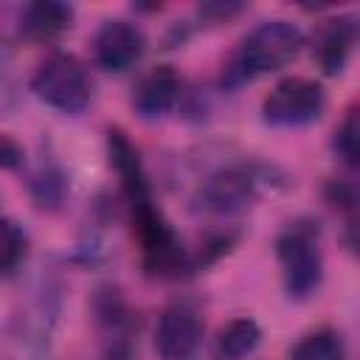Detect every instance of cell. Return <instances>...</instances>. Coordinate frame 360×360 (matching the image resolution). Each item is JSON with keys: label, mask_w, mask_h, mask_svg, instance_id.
I'll list each match as a JSON object with an SVG mask.
<instances>
[{"label": "cell", "mask_w": 360, "mask_h": 360, "mask_svg": "<svg viewBox=\"0 0 360 360\" xmlns=\"http://www.w3.org/2000/svg\"><path fill=\"white\" fill-rule=\"evenodd\" d=\"M301 48H304V34L298 25L287 20H267V22H259L242 39L228 70L239 82L262 76V73H273L284 68L287 62H292Z\"/></svg>", "instance_id": "6da1fadb"}, {"label": "cell", "mask_w": 360, "mask_h": 360, "mask_svg": "<svg viewBox=\"0 0 360 360\" xmlns=\"http://www.w3.org/2000/svg\"><path fill=\"white\" fill-rule=\"evenodd\" d=\"M129 211H132L135 233H138V242H141L143 267L152 276L177 278L186 270H191L188 250L183 248L180 236L174 233V228L163 219V214L152 205V197L129 202Z\"/></svg>", "instance_id": "7a4b0ae2"}, {"label": "cell", "mask_w": 360, "mask_h": 360, "mask_svg": "<svg viewBox=\"0 0 360 360\" xmlns=\"http://www.w3.org/2000/svg\"><path fill=\"white\" fill-rule=\"evenodd\" d=\"M276 253L281 262L284 290L290 298H309L323 278V256H321V233L312 222H290L278 242Z\"/></svg>", "instance_id": "3957f363"}, {"label": "cell", "mask_w": 360, "mask_h": 360, "mask_svg": "<svg viewBox=\"0 0 360 360\" xmlns=\"http://www.w3.org/2000/svg\"><path fill=\"white\" fill-rule=\"evenodd\" d=\"M31 90L48 107L59 112H70V115L82 112L93 96V84H90L84 65L70 53L45 56L31 79Z\"/></svg>", "instance_id": "277c9868"}, {"label": "cell", "mask_w": 360, "mask_h": 360, "mask_svg": "<svg viewBox=\"0 0 360 360\" xmlns=\"http://www.w3.org/2000/svg\"><path fill=\"white\" fill-rule=\"evenodd\" d=\"M326 107L323 87L304 76L281 79L264 98L262 115L273 127H307L321 118Z\"/></svg>", "instance_id": "5b68a950"}, {"label": "cell", "mask_w": 360, "mask_h": 360, "mask_svg": "<svg viewBox=\"0 0 360 360\" xmlns=\"http://www.w3.org/2000/svg\"><path fill=\"white\" fill-rule=\"evenodd\" d=\"M205 323L191 301H174L163 309L155 329V349L163 360H191L200 349Z\"/></svg>", "instance_id": "8992f818"}, {"label": "cell", "mask_w": 360, "mask_h": 360, "mask_svg": "<svg viewBox=\"0 0 360 360\" xmlns=\"http://www.w3.org/2000/svg\"><path fill=\"white\" fill-rule=\"evenodd\" d=\"M143 51H146L143 31L127 20H107L93 39L96 62L112 73L129 70L143 56Z\"/></svg>", "instance_id": "52a82bcc"}, {"label": "cell", "mask_w": 360, "mask_h": 360, "mask_svg": "<svg viewBox=\"0 0 360 360\" xmlns=\"http://www.w3.org/2000/svg\"><path fill=\"white\" fill-rule=\"evenodd\" d=\"M202 208L214 214H236L256 197V177L248 169L228 166L214 172L202 186Z\"/></svg>", "instance_id": "ba28073f"}, {"label": "cell", "mask_w": 360, "mask_h": 360, "mask_svg": "<svg viewBox=\"0 0 360 360\" xmlns=\"http://www.w3.org/2000/svg\"><path fill=\"white\" fill-rule=\"evenodd\" d=\"M183 93V79L177 76L174 68L158 65L149 73L141 76L132 93V107L141 118H163L166 112L174 110Z\"/></svg>", "instance_id": "9c48e42d"}, {"label": "cell", "mask_w": 360, "mask_h": 360, "mask_svg": "<svg viewBox=\"0 0 360 360\" xmlns=\"http://www.w3.org/2000/svg\"><path fill=\"white\" fill-rule=\"evenodd\" d=\"M354 39H357V25L352 17L323 20V25L318 28V37H315V59H318L321 70L329 76H338L354 48Z\"/></svg>", "instance_id": "30bf717a"}, {"label": "cell", "mask_w": 360, "mask_h": 360, "mask_svg": "<svg viewBox=\"0 0 360 360\" xmlns=\"http://www.w3.org/2000/svg\"><path fill=\"white\" fill-rule=\"evenodd\" d=\"M107 146H110V163L121 180V188H124V197L127 202H138V200H146L149 197V186H146V174L141 169V160H138V152L135 146L127 141L124 132L112 129L110 138H107Z\"/></svg>", "instance_id": "8fae6325"}, {"label": "cell", "mask_w": 360, "mask_h": 360, "mask_svg": "<svg viewBox=\"0 0 360 360\" xmlns=\"http://www.w3.org/2000/svg\"><path fill=\"white\" fill-rule=\"evenodd\" d=\"M70 25H73V8L65 3H53V0H39V3L25 6L20 17V28L31 39H51L68 31Z\"/></svg>", "instance_id": "7c38bea8"}, {"label": "cell", "mask_w": 360, "mask_h": 360, "mask_svg": "<svg viewBox=\"0 0 360 360\" xmlns=\"http://www.w3.org/2000/svg\"><path fill=\"white\" fill-rule=\"evenodd\" d=\"M259 340H262V329L253 318H233L219 329L214 354L217 360H242L259 346Z\"/></svg>", "instance_id": "4fadbf2b"}, {"label": "cell", "mask_w": 360, "mask_h": 360, "mask_svg": "<svg viewBox=\"0 0 360 360\" xmlns=\"http://www.w3.org/2000/svg\"><path fill=\"white\" fill-rule=\"evenodd\" d=\"M290 360H346V349L338 332L318 329L295 343V349L290 352Z\"/></svg>", "instance_id": "5bb4252c"}, {"label": "cell", "mask_w": 360, "mask_h": 360, "mask_svg": "<svg viewBox=\"0 0 360 360\" xmlns=\"http://www.w3.org/2000/svg\"><path fill=\"white\" fill-rule=\"evenodd\" d=\"M25 253V233L14 219H0V276L14 270Z\"/></svg>", "instance_id": "9a60e30c"}, {"label": "cell", "mask_w": 360, "mask_h": 360, "mask_svg": "<svg viewBox=\"0 0 360 360\" xmlns=\"http://www.w3.org/2000/svg\"><path fill=\"white\" fill-rule=\"evenodd\" d=\"M335 149L343 158V163L357 166V112L354 110H349V115L338 127V132H335Z\"/></svg>", "instance_id": "2e32d148"}, {"label": "cell", "mask_w": 360, "mask_h": 360, "mask_svg": "<svg viewBox=\"0 0 360 360\" xmlns=\"http://www.w3.org/2000/svg\"><path fill=\"white\" fill-rule=\"evenodd\" d=\"M22 163V149L14 138L0 132V169H17Z\"/></svg>", "instance_id": "e0dca14e"}]
</instances>
